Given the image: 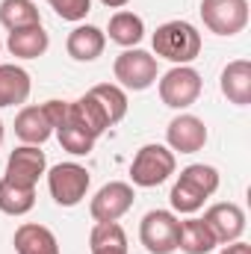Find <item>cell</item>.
I'll return each mask as SVG.
<instances>
[{
  "instance_id": "cell-25",
  "label": "cell",
  "mask_w": 251,
  "mask_h": 254,
  "mask_svg": "<svg viewBox=\"0 0 251 254\" xmlns=\"http://www.w3.org/2000/svg\"><path fill=\"white\" fill-rule=\"evenodd\" d=\"M89 92L98 98V104L104 107V113H107V119H110L113 127L127 116V92L119 83H98V86H92Z\"/></svg>"
},
{
  "instance_id": "cell-22",
  "label": "cell",
  "mask_w": 251,
  "mask_h": 254,
  "mask_svg": "<svg viewBox=\"0 0 251 254\" xmlns=\"http://www.w3.org/2000/svg\"><path fill=\"white\" fill-rule=\"evenodd\" d=\"M219 243H216V237H213V231L207 228V222L204 219H187V222H181V234H178V249L184 254H210L216 249Z\"/></svg>"
},
{
  "instance_id": "cell-16",
  "label": "cell",
  "mask_w": 251,
  "mask_h": 254,
  "mask_svg": "<svg viewBox=\"0 0 251 254\" xmlns=\"http://www.w3.org/2000/svg\"><path fill=\"white\" fill-rule=\"evenodd\" d=\"M219 89L234 107H249L251 104V63L249 60H234V63L225 65L222 77H219Z\"/></svg>"
},
{
  "instance_id": "cell-6",
  "label": "cell",
  "mask_w": 251,
  "mask_h": 254,
  "mask_svg": "<svg viewBox=\"0 0 251 254\" xmlns=\"http://www.w3.org/2000/svg\"><path fill=\"white\" fill-rule=\"evenodd\" d=\"M181 219L172 210H151L139 222V243L148 254H172L178 252Z\"/></svg>"
},
{
  "instance_id": "cell-14",
  "label": "cell",
  "mask_w": 251,
  "mask_h": 254,
  "mask_svg": "<svg viewBox=\"0 0 251 254\" xmlns=\"http://www.w3.org/2000/svg\"><path fill=\"white\" fill-rule=\"evenodd\" d=\"M68 122L77 125L80 130H86L92 139L104 136V133L113 127L110 119H107V113H104V107L98 104V98H95L92 92H86V95H80L77 101L68 104Z\"/></svg>"
},
{
  "instance_id": "cell-27",
  "label": "cell",
  "mask_w": 251,
  "mask_h": 254,
  "mask_svg": "<svg viewBox=\"0 0 251 254\" xmlns=\"http://www.w3.org/2000/svg\"><path fill=\"white\" fill-rule=\"evenodd\" d=\"M48 3L63 21H71V24H83L86 15L92 12V0H48Z\"/></svg>"
},
{
  "instance_id": "cell-3",
  "label": "cell",
  "mask_w": 251,
  "mask_h": 254,
  "mask_svg": "<svg viewBox=\"0 0 251 254\" xmlns=\"http://www.w3.org/2000/svg\"><path fill=\"white\" fill-rule=\"evenodd\" d=\"M178 169V157L169 145L160 142H148L136 151L133 163H130V184L142 187V190H154L160 184H166Z\"/></svg>"
},
{
  "instance_id": "cell-9",
  "label": "cell",
  "mask_w": 251,
  "mask_h": 254,
  "mask_svg": "<svg viewBox=\"0 0 251 254\" xmlns=\"http://www.w3.org/2000/svg\"><path fill=\"white\" fill-rule=\"evenodd\" d=\"M45 172H48V157H45L42 145H18L6 157V175L3 178L18 184V187L36 190V184L45 178Z\"/></svg>"
},
{
  "instance_id": "cell-32",
  "label": "cell",
  "mask_w": 251,
  "mask_h": 254,
  "mask_svg": "<svg viewBox=\"0 0 251 254\" xmlns=\"http://www.w3.org/2000/svg\"><path fill=\"white\" fill-rule=\"evenodd\" d=\"M0 51H3V45H0Z\"/></svg>"
},
{
  "instance_id": "cell-31",
  "label": "cell",
  "mask_w": 251,
  "mask_h": 254,
  "mask_svg": "<svg viewBox=\"0 0 251 254\" xmlns=\"http://www.w3.org/2000/svg\"><path fill=\"white\" fill-rule=\"evenodd\" d=\"M3 139H6V127H3V122H0V148H3Z\"/></svg>"
},
{
  "instance_id": "cell-7",
  "label": "cell",
  "mask_w": 251,
  "mask_h": 254,
  "mask_svg": "<svg viewBox=\"0 0 251 254\" xmlns=\"http://www.w3.org/2000/svg\"><path fill=\"white\" fill-rule=\"evenodd\" d=\"M48 175V190L51 198L60 204V207H77L86 192L92 187V175L86 166L80 163H57L54 169L45 172Z\"/></svg>"
},
{
  "instance_id": "cell-26",
  "label": "cell",
  "mask_w": 251,
  "mask_h": 254,
  "mask_svg": "<svg viewBox=\"0 0 251 254\" xmlns=\"http://www.w3.org/2000/svg\"><path fill=\"white\" fill-rule=\"evenodd\" d=\"M54 133H57V139H60L63 151L74 154V157H89V154H92V148H95V142H98V139H92L86 130H80V127L71 125V122H65L63 127H57Z\"/></svg>"
},
{
  "instance_id": "cell-11",
  "label": "cell",
  "mask_w": 251,
  "mask_h": 254,
  "mask_svg": "<svg viewBox=\"0 0 251 254\" xmlns=\"http://www.w3.org/2000/svg\"><path fill=\"white\" fill-rule=\"evenodd\" d=\"M207 139H210L207 125L198 116H192V113L175 116L169 122V127H166V145L175 154H198L207 145Z\"/></svg>"
},
{
  "instance_id": "cell-28",
  "label": "cell",
  "mask_w": 251,
  "mask_h": 254,
  "mask_svg": "<svg viewBox=\"0 0 251 254\" xmlns=\"http://www.w3.org/2000/svg\"><path fill=\"white\" fill-rule=\"evenodd\" d=\"M68 104H71V101H57V98L42 104V110H45V116H48V122H51L54 130L63 127L65 122H68Z\"/></svg>"
},
{
  "instance_id": "cell-29",
  "label": "cell",
  "mask_w": 251,
  "mask_h": 254,
  "mask_svg": "<svg viewBox=\"0 0 251 254\" xmlns=\"http://www.w3.org/2000/svg\"><path fill=\"white\" fill-rule=\"evenodd\" d=\"M222 254H251V246L249 243H243V240H234V243H228Z\"/></svg>"
},
{
  "instance_id": "cell-15",
  "label": "cell",
  "mask_w": 251,
  "mask_h": 254,
  "mask_svg": "<svg viewBox=\"0 0 251 254\" xmlns=\"http://www.w3.org/2000/svg\"><path fill=\"white\" fill-rule=\"evenodd\" d=\"M12 246L18 254H63L60 252V240L48 225L39 222H24L15 228Z\"/></svg>"
},
{
  "instance_id": "cell-4",
  "label": "cell",
  "mask_w": 251,
  "mask_h": 254,
  "mask_svg": "<svg viewBox=\"0 0 251 254\" xmlns=\"http://www.w3.org/2000/svg\"><path fill=\"white\" fill-rule=\"evenodd\" d=\"M157 89H160V101L169 110L184 113L201 98L204 80L192 65H172L163 77H157Z\"/></svg>"
},
{
  "instance_id": "cell-21",
  "label": "cell",
  "mask_w": 251,
  "mask_h": 254,
  "mask_svg": "<svg viewBox=\"0 0 251 254\" xmlns=\"http://www.w3.org/2000/svg\"><path fill=\"white\" fill-rule=\"evenodd\" d=\"M89 252L92 254H130L127 234L119 222H95L89 234Z\"/></svg>"
},
{
  "instance_id": "cell-24",
  "label": "cell",
  "mask_w": 251,
  "mask_h": 254,
  "mask_svg": "<svg viewBox=\"0 0 251 254\" xmlns=\"http://www.w3.org/2000/svg\"><path fill=\"white\" fill-rule=\"evenodd\" d=\"M36 207V190L18 187L6 178H0V213L6 216H27Z\"/></svg>"
},
{
  "instance_id": "cell-20",
  "label": "cell",
  "mask_w": 251,
  "mask_h": 254,
  "mask_svg": "<svg viewBox=\"0 0 251 254\" xmlns=\"http://www.w3.org/2000/svg\"><path fill=\"white\" fill-rule=\"evenodd\" d=\"M107 36L110 42L122 45V48H139V42L145 39V21L130 12V9H119L113 18H110V27H107Z\"/></svg>"
},
{
  "instance_id": "cell-18",
  "label": "cell",
  "mask_w": 251,
  "mask_h": 254,
  "mask_svg": "<svg viewBox=\"0 0 251 254\" xmlns=\"http://www.w3.org/2000/svg\"><path fill=\"white\" fill-rule=\"evenodd\" d=\"M6 48H9V54H12L15 60H39V57H45V51L51 48V36L45 33L42 24L24 27V30L9 33Z\"/></svg>"
},
{
  "instance_id": "cell-30",
  "label": "cell",
  "mask_w": 251,
  "mask_h": 254,
  "mask_svg": "<svg viewBox=\"0 0 251 254\" xmlns=\"http://www.w3.org/2000/svg\"><path fill=\"white\" fill-rule=\"evenodd\" d=\"M101 3H104L107 9H125L127 3H130V0H101Z\"/></svg>"
},
{
  "instance_id": "cell-10",
  "label": "cell",
  "mask_w": 251,
  "mask_h": 254,
  "mask_svg": "<svg viewBox=\"0 0 251 254\" xmlns=\"http://www.w3.org/2000/svg\"><path fill=\"white\" fill-rule=\"evenodd\" d=\"M136 201V192H133V184L127 181H110L104 184L101 190L95 192V198L89 201V213L95 222H119L122 216L130 213Z\"/></svg>"
},
{
  "instance_id": "cell-19",
  "label": "cell",
  "mask_w": 251,
  "mask_h": 254,
  "mask_svg": "<svg viewBox=\"0 0 251 254\" xmlns=\"http://www.w3.org/2000/svg\"><path fill=\"white\" fill-rule=\"evenodd\" d=\"M15 136L24 145H45L54 136V127L48 122L42 104L39 107H21V113L15 116Z\"/></svg>"
},
{
  "instance_id": "cell-12",
  "label": "cell",
  "mask_w": 251,
  "mask_h": 254,
  "mask_svg": "<svg viewBox=\"0 0 251 254\" xmlns=\"http://www.w3.org/2000/svg\"><path fill=\"white\" fill-rule=\"evenodd\" d=\"M204 222L213 231V237H216L219 246H228V243H234V240H240L246 234V210L240 204H234V201L213 204L204 213Z\"/></svg>"
},
{
  "instance_id": "cell-23",
  "label": "cell",
  "mask_w": 251,
  "mask_h": 254,
  "mask_svg": "<svg viewBox=\"0 0 251 254\" xmlns=\"http://www.w3.org/2000/svg\"><path fill=\"white\" fill-rule=\"evenodd\" d=\"M0 24L9 33H15V30L42 24V15L33 0H0Z\"/></svg>"
},
{
  "instance_id": "cell-17",
  "label": "cell",
  "mask_w": 251,
  "mask_h": 254,
  "mask_svg": "<svg viewBox=\"0 0 251 254\" xmlns=\"http://www.w3.org/2000/svg\"><path fill=\"white\" fill-rule=\"evenodd\" d=\"M30 92H33V80L21 65L0 63V110L27 104Z\"/></svg>"
},
{
  "instance_id": "cell-13",
  "label": "cell",
  "mask_w": 251,
  "mask_h": 254,
  "mask_svg": "<svg viewBox=\"0 0 251 254\" xmlns=\"http://www.w3.org/2000/svg\"><path fill=\"white\" fill-rule=\"evenodd\" d=\"M104 48H107V33L95 24H77L65 39V51L77 63H95L104 54Z\"/></svg>"
},
{
  "instance_id": "cell-1",
  "label": "cell",
  "mask_w": 251,
  "mask_h": 254,
  "mask_svg": "<svg viewBox=\"0 0 251 254\" xmlns=\"http://www.w3.org/2000/svg\"><path fill=\"white\" fill-rule=\"evenodd\" d=\"M222 184L219 178V169L216 166H207V163H192L187 169H181L175 187H172V213H184V216H192L204 207V201L210 195H216Z\"/></svg>"
},
{
  "instance_id": "cell-8",
  "label": "cell",
  "mask_w": 251,
  "mask_h": 254,
  "mask_svg": "<svg viewBox=\"0 0 251 254\" xmlns=\"http://www.w3.org/2000/svg\"><path fill=\"white\" fill-rule=\"evenodd\" d=\"M201 21L216 36H237L249 27V0H201Z\"/></svg>"
},
{
  "instance_id": "cell-2",
  "label": "cell",
  "mask_w": 251,
  "mask_h": 254,
  "mask_svg": "<svg viewBox=\"0 0 251 254\" xmlns=\"http://www.w3.org/2000/svg\"><path fill=\"white\" fill-rule=\"evenodd\" d=\"M154 54L157 60H169L172 65H189L201 57V33L195 24L189 21H166L157 27V33L151 36Z\"/></svg>"
},
{
  "instance_id": "cell-5",
  "label": "cell",
  "mask_w": 251,
  "mask_h": 254,
  "mask_svg": "<svg viewBox=\"0 0 251 254\" xmlns=\"http://www.w3.org/2000/svg\"><path fill=\"white\" fill-rule=\"evenodd\" d=\"M113 74L119 80L122 89H130V92H145L157 83L160 77V65H157V57L142 51V48H127L116 57L113 63Z\"/></svg>"
}]
</instances>
